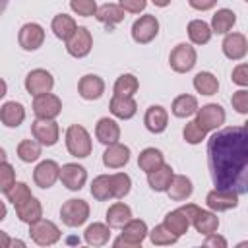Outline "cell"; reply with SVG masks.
I'll return each instance as SVG.
<instances>
[{
	"label": "cell",
	"mask_w": 248,
	"mask_h": 248,
	"mask_svg": "<svg viewBox=\"0 0 248 248\" xmlns=\"http://www.w3.org/2000/svg\"><path fill=\"white\" fill-rule=\"evenodd\" d=\"M6 198H8L10 203L17 205V203L25 202L27 198H31V190H29V186L25 182H14L10 186V190L6 192Z\"/></svg>",
	"instance_id": "obj_43"
},
{
	"label": "cell",
	"mask_w": 248,
	"mask_h": 248,
	"mask_svg": "<svg viewBox=\"0 0 248 248\" xmlns=\"http://www.w3.org/2000/svg\"><path fill=\"white\" fill-rule=\"evenodd\" d=\"M6 213H8V209H6V203L0 200V221H4V219H6Z\"/></svg>",
	"instance_id": "obj_54"
},
{
	"label": "cell",
	"mask_w": 248,
	"mask_h": 248,
	"mask_svg": "<svg viewBox=\"0 0 248 248\" xmlns=\"http://www.w3.org/2000/svg\"><path fill=\"white\" fill-rule=\"evenodd\" d=\"M130 161V147L116 141V143H110L107 145L105 153H103V165L107 169H122L126 167Z\"/></svg>",
	"instance_id": "obj_18"
},
{
	"label": "cell",
	"mask_w": 248,
	"mask_h": 248,
	"mask_svg": "<svg viewBox=\"0 0 248 248\" xmlns=\"http://www.w3.org/2000/svg\"><path fill=\"white\" fill-rule=\"evenodd\" d=\"M17 157L23 163H33L41 157V143L37 140H21L17 143Z\"/></svg>",
	"instance_id": "obj_40"
},
{
	"label": "cell",
	"mask_w": 248,
	"mask_h": 248,
	"mask_svg": "<svg viewBox=\"0 0 248 248\" xmlns=\"http://www.w3.org/2000/svg\"><path fill=\"white\" fill-rule=\"evenodd\" d=\"M93 48V35L87 27H76L72 37L66 41V50L74 58H85Z\"/></svg>",
	"instance_id": "obj_9"
},
{
	"label": "cell",
	"mask_w": 248,
	"mask_h": 248,
	"mask_svg": "<svg viewBox=\"0 0 248 248\" xmlns=\"http://www.w3.org/2000/svg\"><path fill=\"white\" fill-rule=\"evenodd\" d=\"M225 108L217 103H209V105H203L202 108L198 107L196 110V122L205 130V132H213L217 128H221L225 124Z\"/></svg>",
	"instance_id": "obj_7"
},
{
	"label": "cell",
	"mask_w": 248,
	"mask_h": 248,
	"mask_svg": "<svg viewBox=\"0 0 248 248\" xmlns=\"http://www.w3.org/2000/svg\"><path fill=\"white\" fill-rule=\"evenodd\" d=\"M14 207H16V215H17V219H19L21 223L31 225V223H35L37 219L43 217V205H41V202H39L37 198H33V196L27 198L25 202L14 205Z\"/></svg>",
	"instance_id": "obj_25"
},
{
	"label": "cell",
	"mask_w": 248,
	"mask_h": 248,
	"mask_svg": "<svg viewBox=\"0 0 248 248\" xmlns=\"http://www.w3.org/2000/svg\"><path fill=\"white\" fill-rule=\"evenodd\" d=\"M170 110H172V114L176 118H188V116L196 114V110H198V99L194 95H186V93L184 95H178L172 101Z\"/></svg>",
	"instance_id": "obj_33"
},
{
	"label": "cell",
	"mask_w": 248,
	"mask_h": 248,
	"mask_svg": "<svg viewBox=\"0 0 248 248\" xmlns=\"http://www.w3.org/2000/svg\"><path fill=\"white\" fill-rule=\"evenodd\" d=\"M4 161H6V151L0 147V163H4Z\"/></svg>",
	"instance_id": "obj_58"
},
{
	"label": "cell",
	"mask_w": 248,
	"mask_h": 248,
	"mask_svg": "<svg viewBox=\"0 0 248 248\" xmlns=\"http://www.w3.org/2000/svg\"><path fill=\"white\" fill-rule=\"evenodd\" d=\"M70 8L74 14L81 16V17H91L97 12L95 0H70Z\"/></svg>",
	"instance_id": "obj_45"
},
{
	"label": "cell",
	"mask_w": 248,
	"mask_h": 248,
	"mask_svg": "<svg viewBox=\"0 0 248 248\" xmlns=\"http://www.w3.org/2000/svg\"><path fill=\"white\" fill-rule=\"evenodd\" d=\"M188 4L198 12H207L217 4V0H188Z\"/></svg>",
	"instance_id": "obj_51"
},
{
	"label": "cell",
	"mask_w": 248,
	"mask_h": 248,
	"mask_svg": "<svg viewBox=\"0 0 248 248\" xmlns=\"http://www.w3.org/2000/svg\"><path fill=\"white\" fill-rule=\"evenodd\" d=\"M196 60H198V54H196V48L188 43H178L172 50H170V56H169V64L170 68L176 72V74H186L190 72L194 66H196Z\"/></svg>",
	"instance_id": "obj_6"
},
{
	"label": "cell",
	"mask_w": 248,
	"mask_h": 248,
	"mask_svg": "<svg viewBox=\"0 0 248 248\" xmlns=\"http://www.w3.org/2000/svg\"><path fill=\"white\" fill-rule=\"evenodd\" d=\"M58 176H60V165H58L56 161H52V159L41 161V163L35 167V170H33V180H35V184H37L39 188H43V190L52 188L54 182L58 180Z\"/></svg>",
	"instance_id": "obj_15"
},
{
	"label": "cell",
	"mask_w": 248,
	"mask_h": 248,
	"mask_svg": "<svg viewBox=\"0 0 248 248\" xmlns=\"http://www.w3.org/2000/svg\"><path fill=\"white\" fill-rule=\"evenodd\" d=\"M91 196L97 202H107L112 198V186H110V174H99L91 182Z\"/></svg>",
	"instance_id": "obj_37"
},
{
	"label": "cell",
	"mask_w": 248,
	"mask_h": 248,
	"mask_svg": "<svg viewBox=\"0 0 248 248\" xmlns=\"http://www.w3.org/2000/svg\"><path fill=\"white\" fill-rule=\"evenodd\" d=\"M29 234L31 240L39 246H52L60 240V229L56 227V223L48 221V219H37L35 223L29 225Z\"/></svg>",
	"instance_id": "obj_5"
},
{
	"label": "cell",
	"mask_w": 248,
	"mask_h": 248,
	"mask_svg": "<svg viewBox=\"0 0 248 248\" xmlns=\"http://www.w3.org/2000/svg\"><path fill=\"white\" fill-rule=\"evenodd\" d=\"M231 105H232V108H234L236 112L246 114V112H248V91L242 87V89H238L236 93H232Z\"/></svg>",
	"instance_id": "obj_47"
},
{
	"label": "cell",
	"mask_w": 248,
	"mask_h": 248,
	"mask_svg": "<svg viewBox=\"0 0 248 248\" xmlns=\"http://www.w3.org/2000/svg\"><path fill=\"white\" fill-rule=\"evenodd\" d=\"M95 17L101 21V23H105L107 25V29L110 31L116 23H120V21H124V10L118 6V4H103V6H99L97 8V12H95Z\"/></svg>",
	"instance_id": "obj_28"
},
{
	"label": "cell",
	"mask_w": 248,
	"mask_h": 248,
	"mask_svg": "<svg viewBox=\"0 0 248 248\" xmlns=\"http://www.w3.org/2000/svg\"><path fill=\"white\" fill-rule=\"evenodd\" d=\"M165 163V157L159 149L155 147H145L140 155H138V167L143 170V172H151L155 169H159L161 165Z\"/></svg>",
	"instance_id": "obj_35"
},
{
	"label": "cell",
	"mask_w": 248,
	"mask_h": 248,
	"mask_svg": "<svg viewBox=\"0 0 248 248\" xmlns=\"http://www.w3.org/2000/svg\"><path fill=\"white\" fill-rule=\"evenodd\" d=\"M14 182H16V169L8 161L0 163V192L6 194Z\"/></svg>",
	"instance_id": "obj_46"
},
{
	"label": "cell",
	"mask_w": 248,
	"mask_h": 248,
	"mask_svg": "<svg viewBox=\"0 0 248 248\" xmlns=\"http://www.w3.org/2000/svg\"><path fill=\"white\" fill-rule=\"evenodd\" d=\"M110 186H112V198L122 200L132 190V178L126 172H114L110 174Z\"/></svg>",
	"instance_id": "obj_41"
},
{
	"label": "cell",
	"mask_w": 248,
	"mask_h": 248,
	"mask_svg": "<svg viewBox=\"0 0 248 248\" xmlns=\"http://www.w3.org/2000/svg\"><path fill=\"white\" fill-rule=\"evenodd\" d=\"M234 23H236V14H234L232 10H229V8H221V10H217V12L213 14L209 27H211V31L217 33V35H227V33L232 29Z\"/></svg>",
	"instance_id": "obj_29"
},
{
	"label": "cell",
	"mask_w": 248,
	"mask_h": 248,
	"mask_svg": "<svg viewBox=\"0 0 248 248\" xmlns=\"http://www.w3.org/2000/svg\"><path fill=\"white\" fill-rule=\"evenodd\" d=\"M159 35V19L151 14H145L141 16L140 19L134 21L132 25V39L138 43V45H147L151 43L155 37Z\"/></svg>",
	"instance_id": "obj_8"
},
{
	"label": "cell",
	"mask_w": 248,
	"mask_h": 248,
	"mask_svg": "<svg viewBox=\"0 0 248 248\" xmlns=\"http://www.w3.org/2000/svg\"><path fill=\"white\" fill-rule=\"evenodd\" d=\"M147 232L149 231H147L145 221H141V219H130L122 227V234L114 240V246L116 248H120V246H124V248H136V246H140L145 240Z\"/></svg>",
	"instance_id": "obj_4"
},
{
	"label": "cell",
	"mask_w": 248,
	"mask_h": 248,
	"mask_svg": "<svg viewBox=\"0 0 248 248\" xmlns=\"http://www.w3.org/2000/svg\"><path fill=\"white\" fill-rule=\"evenodd\" d=\"M172 167L163 163L159 169L147 172V184L153 192H167L169 184H170V178H172Z\"/></svg>",
	"instance_id": "obj_27"
},
{
	"label": "cell",
	"mask_w": 248,
	"mask_h": 248,
	"mask_svg": "<svg viewBox=\"0 0 248 248\" xmlns=\"http://www.w3.org/2000/svg\"><path fill=\"white\" fill-rule=\"evenodd\" d=\"M17 41H19V46L23 50L33 52V50L43 46V43H45V29L39 23H35V21L25 23V25H21V29L17 33Z\"/></svg>",
	"instance_id": "obj_12"
},
{
	"label": "cell",
	"mask_w": 248,
	"mask_h": 248,
	"mask_svg": "<svg viewBox=\"0 0 248 248\" xmlns=\"http://www.w3.org/2000/svg\"><path fill=\"white\" fill-rule=\"evenodd\" d=\"M95 138L103 143V145H110V143H116L120 140V126L116 120L108 118V116H103L97 120V126H95Z\"/></svg>",
	"instance_id": "obj_21"
},
{
	"label": "cell",
	"mask_w": 248,
	"mask_h": 248,
	"mask_svg": "<svg viewBox=\"0 0 248 248\" xmlns=\"http://www.w3.org/2000/svg\"><path fill=\"white\" fill-rule=\"evenodd\" d=\"M8 2H10V0H0V16L4 14V10H6V6H8Z\"/></svg>",
	"instance_id": "obj_56"
},
{
	"label": "cell",
	"mask_w": 248,
	"mask_h": 248,
	"mask_svg": "<svg viewBox=\"0 0 248 248\" xmlns=\"http://www.w3.org/2000/svg\"><path fill=\"white\" fill-rule=\"evenodd\" d=\"M203 244L205 246H213V248H227V240L221 234H217V231L211 232V234H205V242Z\"/></svg>",
	"instance_id": "obj_50"
},
{
	"label": "cell",
	"mask_w": 248,
	"mask_h": 248,
	"mask_svg": "<svg viewBox=\"0 0 248 248\" xmlns=\"http://www.w3.org/2000/svg\"><path fill=\"white\" fill-rule=\"evenodd\" d=\"M60 219L66 227H79L89 219V203L79 198L66 200L60 207Z\"/></svg>",
	"instance_id": "obj_3"
},
{
	"label": "cell",
	"mask_w": 248,
	"mask_h": 248,
	"mask_svg": "<svg viewBox=\"0 0 248 248\" xmlns=\"http://www.w3.org/2000/svg\"><path fill=\"white\" fill-rule=\"evenodd\" d=\"M205 130L196 122V120H190L186 126H184V130H182V136H184V140L188 141V143H192V145H196V143H202L203 140H205Z\"/></svg>",
	"instance_id": "obj_44"
},
{
	"label": "cell",
	"mask_w": 248,
	"mask_h": 248,
	"mask_svg": "<svg viewBox=\"0 0 248 248\" xmlns=\"http://www.w3.org/2000/svg\"><path fill=\"white\" fill-rule=\"evenodd\" d=\"M207 165L215 188L248 192V132L246 126H229L207 140Z\"/></svg>",
	"instance_id": "obj_1"
},
{
	"label": "cell",
	"mask_w": 248,
	"mask_h": 248,
	"mask_svg": "<svg viewBox=\"0 0 248 248\" xmlns=\"http://www.w3.org/2000/svg\"><path fill=\"white\" fill-rule=\"evenodd\" d=\"M194 192V186H192V180L184 174H172L170 178V184L167 188V194L172 202H184L192 196Z\"/></svg>",
	"instance_id": "obj_23"
},
{
	"label": "cell",
	"mask_w": 248,
	"mask_h": 248,
	"mask_svg": "<svg viewBox=\"0 0 248 248\" xmlns=\"http://www.w3.org/2000/svg\"><path fill=\"white\" fill-rule=\"evenodd\" d=\"M10 242H12V238L8 236V232L0 231V248H10Z\"/></svg>",
	"instance_id": "obj_52"
},
{
	"label": "cell",
	"mask_w": 248,
	"mask_h": 248,
	"mask_svg": "<svg viewBox=\"0 0 248 248\" xmlns=\"http://www.w3.org/2000/svg\"><path fill=\"white\" fill-rule=\"evenodd\" d=\"M221 48H223V54L229 58V60H242L248 52V41H246V35L244 33H227L223 43H221Z\"/></svg>",
	"instance_id": "obj_17"
},
{
	"label": "cell",
	"mask_w": 248,
	"mask_h": 248,
	"mask_svg": "<svg viewBox=\"0 0 248 248\" xmlns=\"http://www.w3.org/2000/svg\"><path fill=\"white\" fill-rule=\"evenodd\" d=\"M25 120V108L21 103L16 101H8L2 105L0 108V122L8 128H17L21 126V122Z\"/></svg>",
	"instance_id": "obj_24"
},
{
	"label": "cell",
	"mask_w": 248,
	"mask_h": 248,
	"mask_svg": "<svg viewBox=\"0 0 248 248\" xmlns=\"http://www.w3.org/2000/svg\"><path fill=\"white\" fill-rule=\"evenodd\" d=\"M6 93H8V85H6V81L0 78V99H2Z\"/></svg>",
	"instance_id": "obj_55"
},
{
	"label": "cell",
	"mask_w": 248,
	"mask_h": 248,
	"mask_svg": "<svg viewBox=\"0 0 248 248\" xmlns=\"http://www.w3.org/2000/svg\"><path fill=\"white\" fill-rule=\"evenodd\" d=\"M143 124H145V128L151 134H163L167 130V126H169V112H167V108L161 107V105H151L145 110Z\"/></svg>",
	"instance_id": "obj_20"
},
{
	"label": "cell",
	"mask_w": 248,
	"mask_h": 248,
	"mask_svg": "<svg viewBox=\"0 0 248 248\" xmlns=\"http://www.w3.org/2000/svg\"><path fill=\"white\" fill-rule=\"evenodd\" d=\"M76 27H78L76 19H74L72 16H68V14H58V16H54V17H52V23H50L52 33H54L60 41H68V39L72 37V33L76 31Z\"/></svg>",
	"instance_id": "obj_31"
},
{
	"label": "cell",
	"mask_w": 248,
	"mask_h": 248,
	"mask_svg": "<svg viewBox=\"0 0 248 248\" xmlns=\"http://www.w3.org/2000/svg\"><path fill=\"white\" fill-rule=\"evenodd\" d=\"M91 136L81 124H72L66 130V149L72 157L85 159L91 155Z\"/></svg>",
	"instance_id": "obj_2"
},
{
	"label": "cell",
	"mask_w": 248,
	"mask_h": 248,
	"mask_svg": "<svg viewBox=\"0 0 248 248\" xmlns=\"http://www.w3.org/2000/svg\"><path fill=\"white\" fill-rule=\"evenodd\" d=\"M130 219H132V209L122 202H116L107 209V225L110 229H122Z\"/></svg>",
	"instance_id": "obj_30"
},
{
	"label": "cell",
	"mask_w": 248,
	"mask_h": 248,
	"mask_svg": "<svg viewBox=\"0 0 248 248\" xmlns=\"http://www.w3.org/2000/svg\"><path fill=\"white\" fill-rule=\"evenodd\" d=\"M83 238L89 246H103L110 238V227L107 223H93L85 229Z\"/></svg>",
	"instance_id": "obj_34"
},
{
	"label": "cell",
	"mask_w": 248,
	"mask_h": 248,
	"mask_svg": "<svg viewBox=\"0 0 248 248\" xmlns=\"http://www.w3.org/2000/svg\"><path fill=\"white\" fill-rule=\"evenodd\" d=\"M211 27L203 21V19H192L188 23V37L194 45H207L211 41Z\"/></svg>",
	"instance_id": "obj_36"
},
{
	"label": "cell",
	"mask_w": 248,
	"mask_h": 248,
	"mask_svg": "<svg viewBox=\"0 0 248 248\" xmlns=\"http://www.w3.org/2000/svg\"><path fill=\"white\" fill-rule=\"evenodd\" d=\"M10 246H25V242H21V240H12Z\"/></svg>",
	"instance_id": "obj_57"
},
{
	"label": "cell",
	"mask_w": 248,
	"mask_h": 248,
	"mask_svg": "<svg viewBox=\"0 0 248 248\" xmlns=\"http://www.w3.org/2000/svg\"><path fill=\"white\" fill-rule=\"evenodd\" d=\"M33 112H35L37 118L54 120L62 112V101H60L58 95H52V93L37 95L35 101H33Z\"/></svg>",
	"instance_id": "obj_11"
},
{
	"label": "cell",
	"mask_w": 248,
	"mask_h": 248,
	"mask_svg": "<svg viewBox=\"0 0 248 248\" xmlns=\"http://www.w3.org/2000/svg\"><path fill=\"white\" fill-rule=\"evenodd\" d=\"M31 134L33 138L41 143V145H54L60 138V128L54 120H43V118H37L31 122Z\"/></svg>",
	"instance_id": "obj_13"
},
{
	"label": "cell",
	"mask_w": 248,
	"mask_h": 248,
	"mask_svg": "<svg viewBox=\"0 0 248 248\" xmlns=\"http://www.w3.org/2000/svg\"><path fill=\"white\" fill-rule=\"evenodd\" d=\"M163 225H165L172 234L182 236V234H184V232H188V229H190V219H188V217L184 215V211L178 207V209L169 211V213L165 215Z\"/></svg>",
	"instance_id": "obj_32"
},
{
	"label": "cell",
	"mask_w": 248,
	"mask_h": 248,
	"mask_svg": "<svg viewBox=\"0 0 248 248\" xmlns=\"http://www.w3.org/2000/svg\"><path fill=\"white\" fill-rule=\"evenodd\" d=\"M78 93L85 101H97V99H101L103 93H105V81H103V78H99L95 74L83 76L79 79V83H78Z\"/></svg>",
	"instance_id": "obj_19"
},
{
	"label": "cell",
	"mask_w": 248,
	"mask_h": 248,
	"mask_svg": "<svg viewBox=\"0 0 248 248\" xmlns=\"http://www.w3.org/2000/svg\"><path fill=\"white\" fill-rule=\"evenodd\" d=\"M147 234H149V240H151L155 246H169V244H174V242L178 240V236L172 234L165 225L153 227V231H149Z\"/></svg>",
	"instance_id": "obj_42"
},
{
	"label": "cell",
	"mask_w": 248,
	"mask_h": 248,
	"mask_svg": "<svg viewBox=\"0 0 248 248\" xmlns=\"http://www.w3.org/2000/svg\"><path fill=\"white\" fill-rule=\"evenodd\" d=\"M58 178L62 180V184L68 190L78 192L87 182V170L81 165H78V163H66V165L60 167V176Z\"/></svg>",
	"instance_id": "obj_16"
},
{
	"label": "cell",
	"mask_w": 248,
	"mask_h": 248,
	"mask_svg": "<svg viewBox=\"0 0 248 248\" xmlns=\"http://www.w3.org/2000/svg\"><path fill=\"white\" fill-rule=\"evenodd\" d=\"M151 2H153L157 8H167V6L170 4V0H151Z\"/></svg>",
	"instance_id": "obj_53"
},
{
	"label": "cell",
	"mask_w": 248,
	"mask_h": 248,
	"mask_svg": "<svg viewBox=\"0 0 248 248\" xmlns=\"http://www.w3.org/2000/svg\"><path fill=\"white\" fill-rule=\"evenodd\" d=\"M232 83L240 85V87H246L248 85V64H238L234 70H232Z\"/></svg>",
	"instance_id": "obj_48"
},
{
	"label": "cell",
	"mask_w": 248,
	"mask_h": 248,
	"mask_svg": "<svg viewBox=\"0 0 248 248\" xmlns=\"http://www.w3.org/2000/svg\"><path fill=\"white\" fill-rule=\"evenodd\" d=\"M118 6H120L124 12L140 14V12H143V10H145L147 0H118Z\"/></svg>",
	"instance_id": "obj_49"
},
{
	"label": "cell",
	"mask_w": 248,
	"mask_h": 248,
	"mask_svg": "<svg viewBox=\"0 0 248 248\" xmlns=\"http://www.w3.org/2000/svg\"><path fill=\"white\" fill-rule=\"evenodd\" d=\"M140 89V81L134 74H122L116 78L114 81V95H122V97H134Z\"/></svg>",
	"instance_id": "obj_39"
},
{
	"label": "cell",
	"mask_w": 248,
	"mask_h": 248,
	"mask_svg": "<svg viewBox=\"0 0 248 248\" xmlns=\"http://www.w3.org/2000/svg\"><path fill=\"white\" fill-rule=\"evenodd\" d=\"M205 203L211 211L219 213V211H229L234 209L238 205V194L232 190H223V188H215L211 192H207L205 196Z\"/></svg>",
	"instance_id": "obj_14"
},
{
	"label": "cell",
	"mask_w": 248,
	"mask_h": 248,
	"mask_svg": "<svg viewBox=\"0 0 248 248\" xmlns=\"http://www.w3.org/2000/svg\"><path fill=\"white\" fill-rule=\"evenodd\" d=\"M54 87V78L50 72L43 70V68H37V70H31L27 76H25V89L29 95L37 97V95H45V93H50Z\"/></svg>",
	"instance_id": "obj_10"
},
{
	"label": "cell",
	"mask_w": 248,
	"mask_h": 248,
	"mask_svg": "<svg viewBox=\"0 0 248 248\" xmlns=\"http://www.w3.org/2000/svg\"><path fill=\"white\" fill-rule=\"evenodd\" d=\"M190 225H194V229L200 234H211L219 229V217L213 211H205V209H198L190 221Z\"/></svg>",
	"instance_id": "obj_26"
},
{
	"label": "cell",
	"mask_w": 248,
	"mask_h": 248,
	"mask_svg": "<svg viewBox=\"0 0 248 248\" xmlns=\"http://www.w3.org/2000/svg\"><path fill=\"white\" fill-rule=\"evenodd\" d=\"M108 110L112 112V116H116L120 120H130L138 112V103L134 101V97L112 95V99L108 103Z\"/></svg>",
	"instance_id": "obj_22"
},
{
	"label": "cell",
	"mask_w": 248,
	"mask_h": 248,
	"mask_svg": "<svg viewBox=\"0 0 248 248\" xmlns=\"http://www.w3.org/2000/svg\"><path fill=\"white\" fill-rule=\"evenodd\" d=\"M194 89L202 95H215L219 89V81L211 72H200L194 76Z\"/></svg>",
	"instance_id": "obj_38"
}]
</instances>
